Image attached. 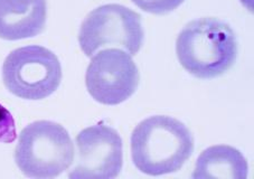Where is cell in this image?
I'll return each instance as SVG.
<instances>
[{
  "mask_svg": "<svg viewBox=\"0 0 254 179\" xmlns=\"http://www.w3.org/2000/svg\"><path fill=\"white\" fill-rule=\"evenodd\" d=\"M130 142L135 168L150 176L178 172L194 152L190 129L167 116L149 117L140 122Z\"/></svg>",
  "mask_w": 254,
  "mask_h": 179,
  "instance_id": "1",
  "label": "cell"
},
{
  "mask_svg": "<svg viewBox=\"0 0 254 179\" xmlns=\"http://www.w3.org/2000/svg\"><path fill=\"white\" fill-rule=\"evenodd\" d=\"M179 63L192 76L211 80L223 75L238 58V41L229 25L213 17L191 20L176 41Z\"/></svg>",
  "mask_w": 254,
  "mask_h": 179,
  "instance_id": "2",
  "label": "cell"
},
{
  "mask_svg": "<svg viewBox=\"0 0 254 179\" xmlns=\"http://www.w3.org/2000/svg\"><path fill=\"white\" fill-rule=\"evenodd\" d=\"M74 156L67 130L56 122L41 120L21 130L15 163L26 177L54 178L71 167Z\"/></svg>",
  "mask_w": 254,
  "mask_h": 179,
  "instance_id": "3",
  "label": "cell"
},
{
  "mask_svg": "<svg viewBox=\"0 0 254 179\" xmlns=\"http://www.w3.org/2000/svg\"><path fill=\"white\" fill-rule=\"evenodd\" d=\"M2 81L11 94L24 100H43L62 81V66L53 52L38 45L10 52L2 65Z\"/></svg>",
  "mask_w": 254,
  "mask_h": 179,
  "instance_id": "4",
  "label": "cell"
},
{
  "mask_svg": "<svg viewBox=\"0 0 254 179\" xmlns=\"http://www.w3.org/2000/svg\"><path fill=\"white\" fill-rule=\"evenodd\" d=\"M141 16L119 3H108L92 10L78 32V44L87 58L100 49L119 46L135 55L143 44Z\"/></svg>",
  "mask_w": 254,
  "mask_h": 179,
  "instance_id": "5",
  "label": "cell"
},
{
  "mask_svg": "<svg viewBox=\"0 0 254 179\" xmlns=\"http://www.w3.org/2000/svg\"><path fill=\"white\" fill-rule=\"evenodd\" d=\"M139 69L129 54L108 49L93 56L85 74L87 92L96 102L117 106L132 97L139 85Z\"/></svg>",
  "mask_w": 254,
  "mask_h": 179,
  "instance_id": "6",
  "label": "cell"
},
{
  "mask_svg": "<svg viewBox=\"0 0 254 179\" xmlns=\"http://www.w3.org/2000/svg\"><path fill=\"white\" fill-rule=\"evenodd\" d=\"M76 160L72 179H111L124 166V145L119 132L104 123L82 130L75 138Z\"/></svg>",
  "mask_w": 254,
  "mask_h": 179,
  "instance_id": "7",
  "label": "cell"
},
{
  "mask_svg": "<svg viewBox=\"0 0 254 179\" xmlns=\"http://www.w3.org/2000/svg\"><path fill=\"white\" fill-rule=\"evenodd\" d=\"M46 0H0V38L19 41L41 34L46 25Z\"/></svg>",
  "mask_w": 254,
  "mask_h": 179,
  "instance_id": "8",
  "label": "cell"
},
{
  "mask_svg": "<svg viewBox=\"0 0 254 179\" xmlns=\"http://www.w3.org/2000/svg\"><path fill=\"white\" fill-rule=\"evenodd\" d=\"M248 174L249 165L242 152L231 146L216 145L199 155L191 177L245 179Z\"/></svg>",
  "mask_w": 254,
  "mask_h": 179,
  "instance_id": "9",
  "label": "cell"
},
{
  "mask_svg": "<svg viewBox=\"0 0 254 179\" xmlns=\"http://www.w3.org/2000/svg\"><path fill=\"white\" fill-rule=\"evenodd\" d=\"M185 0H132L135 6L154 15H166L182 5Z\"/></svg>",
  "mask_w": 254,
  "mask_h": 179,
  "instance_id": "10",
  "label": "cell"
},
{
  "mask_svg": "<svg viewBox=\"0 0 254 179\" xmlns=\"http://www.w3.org/2000/svg\"><path fill=\"white\" fill-rule=\"evenodd\" d=\"M16 124L11 113L0 104V142L11 143L16 140Z\"/></svg>",
  "mask_w": 254,
  "mask_h": 179,
  "instance_id": "11",
  "label": "cell"
}]
</instances>
